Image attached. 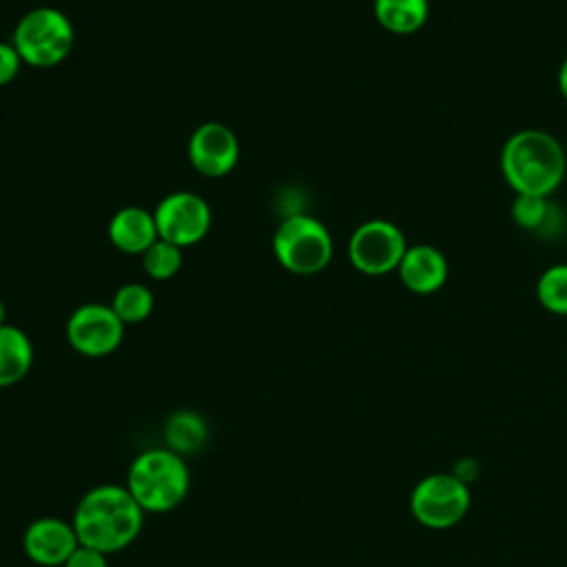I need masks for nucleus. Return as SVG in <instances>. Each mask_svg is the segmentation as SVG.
<instances>
[{
    "label": "nucleus",
    "instance_id": "obj_1",
    "mask_svg": "<svg viewBox=\"0 0 567 567\" xmlns=\"http://www.w3.org/2000/svg\"><path fill=\"white\" fill-rule=\"evenodd\" d=\"M144 514L126 485L104 483L80 498L71 523L80 545L109 556L126 549L140 536Z\"/></svg>",
    "mask_w": 567,
    "mask_h": 567
},
{
    "label": "nucleus",
    "instance_id": "obj_2",
    "mask_svg": "<svg viewBox=\"0 0 567 567\" xmlns=\"http://www.w3.org/2000/svg\"><path fill=\"white\" fill-rule=\"evenodd\" d=\"M501 173L516 195L551 197L567 177L563 144L543 128H520L501 148Z\"/></svg>",
    "mask_w": 567,
    "mask_h": 567
},
{
    "label": "nucleus",
    "instance_id": "obj_3",
    "mask_svg": "<svg viewBox=\"0 0 567 567\" xmlns=\"http://www.w3.org/2000/svg\"><path fill=\"white\" fill-rule=\"evenodd\" d=\"M126 489L144 512L164 514L182 505L188 496L190 472L184 456L166 445L151 447L131 461Z\"/></svg>",
    "mask_w": 567,
    "mask_h": 567
},
{
    "label": "nucleus",
    "instance_id": "obj_4",
    "mask_svg": "<svg viewBox=\"0 0 567 567\" xmlns=\"http://www.w3.org/2000/svg\"><path fill=\"white\" fill-rule=\"evenodd\" d=\"M75 42L71 20L53 7H35L27 11L16 29L11 44L22 62L35 69H51L66 60Z\"/></svg>",
    "mask_w": 567,
    "mask_h": 567
},
{
    "label": "nucleus",
    "instance_id": "obj_5",
    "mask_svg": "<svg viewBox=\"0 0 567 567\" xmlns=\"http://www.w3.org/2000/svg\"><path fill=\"white\" fill-rule=\"evenodd\" d=\"M272 252L277 261L292 275L321 272L334 252L330 230L312 215H288L272 235Z\"/></svg>",
    "mask_w": 567,
    "mask_h": 567
},
{
    "label": "nucleus",
    "instance_id": "obj_6",
    "mask_svg": "<svg viewBox=\"0 0 567 567\" xmlns=\"http://www.w3.org/2000/svg\"><path fill=\"white\" fill-rule=\"evenodd\" d=\"M470 485L454 472L423 476L410 494L412 516L430 529H447L461 523L470 509Z\"/></svg>",
    "mask_w": 567,
    "mask_h": 567
},
{
    "label": "nucleus",
    "instance_id": "obj_7",
    "mask_svg": "<svg viewBox=\"0 0 567 567\" xmlns=\"http://www.w3.org/2000/svg\"><path fill=\"white\" fill-rule=\"evenodd\" d=\"M405 250V233L390 219H368L348 239L350 264L368 277H383L396 270Z\"/></svg>",
    "mask_w": 567,
    "mask_h": 567
},
{
    "label": "nucleus",
    "instance_id": "obj_8",
    "mask_svg": "<svg viewBox=\"0 0 567 567\" xmlns=\"http://www.w3.org/2000/svg\"><path fill=\"white\" fill-rule=\"evenodd\" d=\"M157 235L179 248L199 244L213 221L208 202L190 190H175L166 195L153 210Z\"/></svg>",
    "mask_w": 567,
    "mask_h": 567
},
{
    "label": "nucleus",
    "instance_id": "obj_9",
    "mask_svg": "<svg viewBox=\"0 0 567 567\" xmlns=\"http://www.w3.org/2000/svg\"><path fill=\"white\" fill-rule=\"evenodd\" d=\"M122 339L124 323L106 303H82L66 319V341L82 357H109Z\"/></svg>",
    "mask_w": 567,
    "mask_h": 567
},
{
    "label": "nucleus",
    "instance_id": "obj_10",
    "mask_svg": "<svg viewBox=\"0 0 567 567\" xmlns=\"http://www.w3.org/2000/svg\"><path fill=\"white\" fill-rule=\"evenodd\" d=\"M188 162L204 177L228 175L239 159V140L221 122H204L188 137Z\"/></svg>",
    "mask_w": 567,
    "mask_h": 567
},
{
    "label": "nucleus",
    "instance_id": "obj_11",
    "mask_svg": "<svg viewBox=\"0 0 567 567\" xmlns=\"http://www.w3.org/2000/svg\"><path fill=\"white\" fill-rule=\"evenodd\" d=\"M80 547L71 520L58 516H40L31 520L22 534V549L27 558L40 567H62Z\"/></svg>",
    "mask_w": 567,
    "mask_h": 567
},
{
    "label": "nucleus",
    "instance_id": "obj_12",
    "mask_svg": "<svg viewBox=\"0 0 567 567\" xmlns=\"http://www.w3.org/2000/svg\"><path fill=\"white\" fill-rule=\"evenodd\" d=\"M399 281L414 295H434L447 281V257L430 244L408 246L399 268Z\"/></svg>",
    "mask_w": 567,
    "mask_h": 567
},
{
    "label": "nucleus",
    "instance_id": "obj_13",
    "mask_svg": "<svg viewBox=\"0 0 567 567\" xmlns=\"http://www.w3.org/2000/svg\"><path fill=\"white\" fill-rule=\"evenodd\" d=\"M509 215L520 230L538 239H556L567 228L560 206L545 195H516Z\"/></svg>",
    "mask_w": 567,
    "mask_h": 567
},
{
    "label": "nucleus",
    "instance_id": "obj_14",
    "mask_svg": "<svg viewBox=\"0 0 567 567\" xmlns=\"http://www.w3.org/2000/svg\"><path fill=\"white\" fill-rule=\"evenodd\" d=\"M106 233L109 241L126 255H142L148 246H153L159 239L153 213L142 206L120 208L109 219Z\"/></svg>",
    "mask_w": 567,
    "mask_h": 567
},
{
    "label": "nucleus",
    "instance_id": "obj_15",
    "mask_svg": "<svg viewBox=\"0 0 567 567\" xmlns=\"http://www.w3.org/2000/svg\"><path fill=\"white\" fill-rule=\"evenodd\" d=\"M372 13L388 33L412 35L427 24L430 0H372Z\"/></svg>",
    "mask_w": 567,
    "mask_h": 567
},
{
    "label": "nucleus",
    "instance_id": "obj_16",
    "mask_svg": "<svg viewBox=\"0 0 567 567\" xmlns=\"http://www.w3.org/2000/svg\"><path fill=\"white\" fill-rule=\"evenodd\" d=\"M33 365V346L27 332L4 323L0 328V388L20 383Z\"/></svg>",
    "mask_w": 567,
    "mask_h": 567
},
{
    "label": "nucleus",
    "instance_id": "obj_17",
    "mask_svg": "<svg viewBox=\"0 0 567 567\" xmlns=\"http://www.w3.org/2000/svg\"><path fill=\"white\" fill-rule=\"evenodd\" d=\"M164 441L166 447L179 456L195 454L208 441V425L202 414L193 410H177L166 419Z\"/></svg>",
    "mask_w": 567,
    "mask_h": 567
},
{
    "label": "nucleus",
    "instance_id": "obj_18",
    "mask_svg": "<svg viewBox=\"0 0 567 567\" xmlns=\"http://www.w3.org/2000/svg\"><path fill=\"white\" fill-rule=\"evenodd\" d=\"M109 306L120 317V321L124 326H128V323H142L144 319H148L153 312L155 299H153V292L144 284L131 281L115 290Z\"/></svg>",
    "mask_w": 567,
    "mask_h": 567
},
{
    "label": "nucleus",
    "instance_id": "obj_19",
    "mask_svg": "<svg viewBox=\"0 0 567 567\" xmlns=\"http://www.w3.org/2000/svg\"><path fill=\"white\" fill-rule=\"evenodd\" d=\"M536 299L547 312L567 317V264H554L540 272Z\"/></svg>",
    "mask_w": 567,
    "mask_h": 567
},
{
    "label": "nucleus",
    "instance_id": "obj_20",
    "mask_svg": "<svg viewBox=\"0 0 567 567\" xmlns=\"http://www.w3.org/2000/svg\"><path fill=\"white\" fill-rule=\"evenodd\" d=\"M182 250L179 246L157 239L153 246H148L140 257H142V268L144 272L155 279V281H166L173 279L179 268H182Z\"/></svg>",
    "mask_w": 567,
    "mask_h": 567
},
{
    "label": "nucleus",
    "instance_id": "obj_21",
    "mask_svg": "<svg viewBox=\"0 0 567 567\" xmlns=\"http://www.w3.org/2000/svg\"><path fill=\"white\" fill-rule=\"evenodd\" d=\"M22 64L24 62L16 47L11 42H0V86L13 82Z\"/></svg>",
    "mask_w": 567,
    "mask_h": 567
},
{
    "label": "nucleus",
    "instance_id": "obj_22",
    "mask_svg": "<svg viewBox=\"0 0 567 567\" xmlns=\"http://www.w3.org/2000/svg\"><path fill=\"white\" fill-rule=\"evenodd\" d=\"M62 567H109L106 554L80 545Z\"/></svg>",
    "mask_w": 567,
    "mask_h": 567
},
{
    "label": "nucleus",
    "instance_id": "obj_23",
    "mask_svg": "<svg viewBox=\"0 0 567 567\" xmlns=\"http://www.w3.org/2000/svg\"><path fill=\"white\" fill-rule=\"evenodd\" d=\"M556 84H558V91H560V97L567 102V55L565 60L560 62L558 66V75H556Z\"/></svg>",
    "mask_w": 567,
    "mask_h": 567
},
{
    "label": "nucleus",
    "instance_id": "obj_24",
    "mask_svg": "<svg viewBox=\"0 0 567 567\" xmlns=\"http://www.w3.org/2000/svg\"><path fill=\"white\" fill-rule=\"evenodd\" d=\"M7 323V308H4V303L0 301V328Z\"/></svg>",
    "mask_w": 567,
    "mask_h": 567
},
{
    "label": "nucleus",
    "instance_id": "obj_25",
    "mask_svg": "<svg viewBox=\"0 0 567 567\" xmlns=\"http://www.w3.org/2000/svg\"><path fill=\"white\" fill-rule=\"evenodd\" d=\"M565 184H567V177H565Z\"/></svg>",
    "mask_w": 567,
    "mask_h": 567
}]
</instances>
